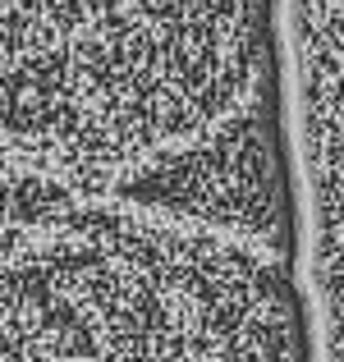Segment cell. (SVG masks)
I'll return each mask as SVG.
<instances>
[{
  "label": "cell",
  "instance_id": "cell-1",
  "mask_svg": "<svg viewBox=\"0 0 344 362\" xmlns=\"http://www.w3.org/2000/svg\"><path fill=\"white\" fill-rule=\"evenodd\" d=\"M303 362H344V0H280Z\"/></svg>",
  "mask_w": 344,
  "mask_h": 362
}]
</instances>
